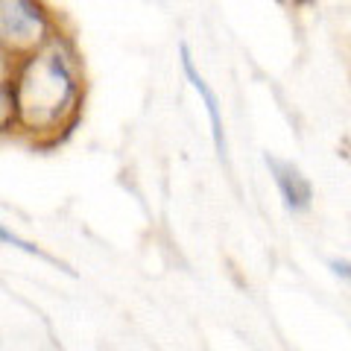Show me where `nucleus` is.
Listing matches in <instances>:
<instances>
[{"mask_svg": "<svg viewBox=\"0 0 351 351\" xmlns=\"http://www.w3.org/2000/svg\"><path fill=\"white\" fill-rule=\"evenodd\" d=\"M179 56H182V71H184V76H188V82L193 85V91L202 97V103H205V108H208V117H211L214 147H217V152H219V158L226 161V158H228V144H226V132H223V117H219V103H217L214 91L208 88V82L202 80V73L196 71L188 44H179Z\"/></svg>", "mask_w": 351, "mask_h": 351, "instance_id": "nucleus-4", "label": "nucleus"}, {"mask_svg": "<svg viewBox=\"0 0 351 351\" xmlns=\"http://www.w3.org/2000/svg\"><path fill=\"white\" fill-rule=\"evenodd\" d=\"M267 167L272 170V179H276V188L284 199V208L293 214H304L311 211L313 202V188L307 182V176L290 161H281L276 156H267Z\"/></svg>", "mask_w": 351, "mask_h": 351, "instance_id": "nucleus-3", "label": "nucleus"}, {"mask_svg": "<svg viewBox=\"0 0 351 351\" xmlns=\"http://www.w3.org/2000/svg\"><path fill=\"white\" fill-rule=\"evenodd\" d=\"M47 41V18L36 0H0V47L29 53Z\"/></svg>", "mask_w": 351, "mask_h": 351, "instance_id": "nucleus-2", "label": "nucleus"}, {"mask_svg": "<svg viewBox=\"0 0 351 351\" xmlns=\"http://www.w3.org/2000/svg\"><path fill=\"white\" fill-rule=\"evenodd\" d=\"M0 243H9L12 249H21V252H27V255H36V258H44V261H50V263H56V258H50L47 252H41L36 243H29V240H24L21 234H15L12 228H6V226H0Z\"/></svg>", "mask_w": 351, "mask_h": 351, "instance_id": "nucleus-6", "label": "nucleus"}, {"mask_svg": "<svg viewBox=\"0 0 351 351\" xmlns=\"http://www.w3.org/2000/svg\"><path fill=\"white\" fill-rule=\"evenodd\" d=\"M9 82H12L9 76H0V132H6L9 126H12V120L18 117L15 91H12V85Z\"/></svg>", "mask_w": 351, "mask_h": 351, "instance_id": "nucleus-5", "label": "nucleus"}, {"mask_svg": "<svg viewBox=\"0 0 351 351\" xmlns=\"http://www.w3.org/2000/svg\"><path fill=\"white\" fill-rule=\"evenodd\" d=\"M328 267H331V272L337 278H343L346 284H351V263L346 258H331L328 261Z\"/></svg>", "mask_w": 351, "mask_h": 351, "instance_id": "nucleus-7", "label": "nucleus"}, {"mask_svg": "<svg viewBox=\"0 0 351 351\" xmlns=\"http://www.w3.org/2000/svg\"><path fill=\"white\" fill-rule=\"evenodd\" d=\"M76 100V76L59 47L38 50L21 64L15 108L27 129H53Z\"/></svg>", "mask_w": 351, "mask_h": 351, "instance_id": "nucleus-1", "label": "nucleus"}]
</instances>
